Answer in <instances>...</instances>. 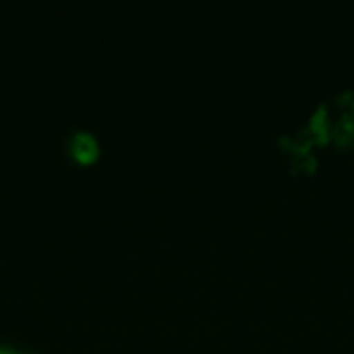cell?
Here are the masks:
<instances>
[{
  "label": "cell",
  "mask_w": 354,
  "mask_h": 354,
  "mask_svg": "<svg viewBox=\"0 0 354 354\" xmlns=\"http://www.w3.org/2000/svg\"><path fill=\"white\" fill-rule=\"evenodd\" d=\"M0 354H2V353H0Z\"/></svg>",
  "instance_id": "6da1fadb"
}]
</instances>
